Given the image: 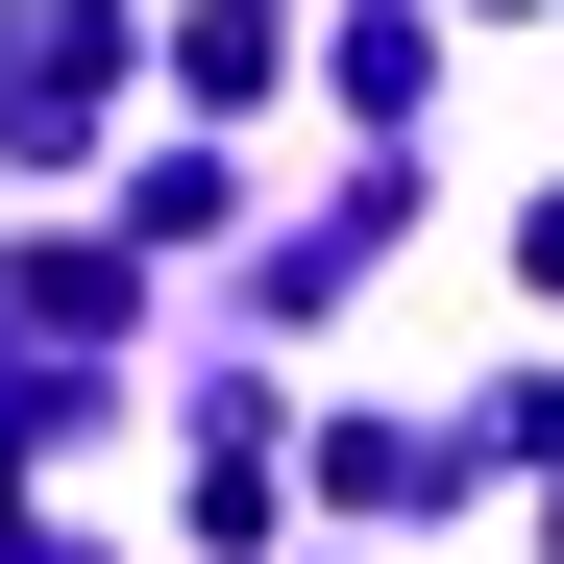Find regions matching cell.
<instances>
[{
    "instance_id": "obj_2",
    "label": "cell",
    "mask_w": 564,
    "mask_h": 564,
    "mask_svg": "<svg viewBox=\"0 0 564 564\" xmlns=\"http://www.w3.org/2000/svg\"><path fill=\"white\" fill-rule=\"evenodd\" d=\"M172 99H221V123H246V99H295V50H270V0H221V25H172Z\"/></svg>"
},
{
    "instance_id": "obj_1",
    "label": "cell",
    "mask_w": 564,
    "mask_h": 564,
    "mask_svg": "<svg viewBox=\"0 0 564 564\" xmlns=\"http://www.w3.org/2000/svg\"><path fill=\"white\" fill-rule=\"evenodd\" d=\"M319 491H344V516H442V491H466V442H417V417H344V442H319Z\"/></svg>"
}]
</instances>
